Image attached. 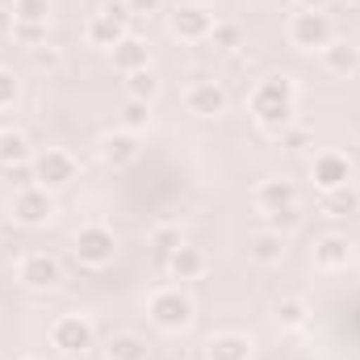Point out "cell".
<instances>
[{
	"label": "cell",
	"mask_w": 360,
	"mask_h": 360,
	"mask_svg": "<svg viewBox=\"0 0 360 360\" xmlns=\"http://www.w3.org/2000/svg\"><path fill=\"white\" fill-rule=\"evenodd\" d=\"M256 126L269 134V139H281L289 126H293V109H297V89L289 76H269L252 89V101H248Z\"/></svg>",
	"instance_id": "cell-1"
},
{
	"label": "cell",
	"mask_w": 360,
	"mask_h": 360,
	"mask_svg": "<svg viewBox=\"0 0 360 360\" xmlns=\"http://www.w3.org/2000/svg\"><path fill=\"white\" fill-rule=\"evenodd\" d=\"M193 314H197V306H193V297H188L180 285L155 289V293L147 297V319H151L160 331H168V335L188 331V327H193Z\"/></svg>",
	"instance_id": "cell-2"
},
{
	"label": "cell",
	"mask_w": 360,
	"mask_h": 360,
	"mask_svg": "<svg viewBox=\"0 0 360 360\" xmlns=\"http://www.w3.org/2000/svg\"><path fill=\"white\" fill-rule=\"evenodd\" d=\"M72 256H76L84 269H105V264H113V256H117V235H113L105 222H89V226L76 231Z\"/></svg>",
	"instance_id": "cell-3"
},
{
	"label": "cell",
	"mask_w": 360,
	"mask_h": 360,
	"mask_svg": "<svg viewBox=\"0 0 360 360\" xmlns=\"http://www.w3.org/2000/svg\"><path fill=\"white\" fill-rule=\"evenodd\" d=\"M289 42L297 51H323L335 42V21L323 8H297L289 17Z\"/></svg>",
	"instance_id": "cell-4"
},
{
	"label": "cell",
	"mask_w": 360,
	"mask_h": 360,
	"mask_svg": "<svg viewBox=\"0 0 360 360\" xmlns=\"http://www.w3.org/2000/svg\"><path fill=\"white\" fill-rule=\"evenodd\" d=\"M126 25H130V13L122 8V0L117 4H105V8H96L89 21H84V42L96 46V51H113L130 34Z\"/></svg>",
	"instance_id": "cell-5"
},
{
	"label": "cell",
	"mask_w": 360,
	"mask_h": 360,
	"mask_svg": "<svg viewBox=\"0 0 360 360\" xmlns=\"http://www.w3.org/2000/svg\"><path fill=\"white\" fill-rule=\"evenodd\" d=\"M214 25H218V17H214V8L201 4V0L176 4V8L168 13V30H172V38H180V42H210Z\"/></svg>",
	"instance_id": "cell-6"
},
{
	"label": "cell",
	"mask_w": 360,
	"mask_h": 360,
	"mask_svg": "<svg viewBox=\"0 0 360 360\" xmlns=\"http://www.w3.org/2000/svg\"><path fill=\"white\" fill-rule=\"evenodd\" d=\"M51 344L63 356H89L92 348H96V327L84 314H59L51 323Z\"/></svg>",
	"instance_id": "cell-7"
},
{
	"label": "cell",
	"mask_w": 360,
	"mask_h": 360,
	"mask_svg": "<svg viewBox=\"0 0 360 360\" xmlns=\"http://www.w3.org/2000/svg\"><path fill=\"white\" fill-rule=\"evenodd\" d=\"M8 214H13L17 226H46V222L55 218V193L42 188V184H34V188H17Z\"/></svg>",
	"instance_id": "cell-8"
},
{
	"label": "cell",
	"mask_w": 360,
	"mask_h": 360,
	"mask_svg": "<svg viewBox=\"0 0 360 360\" xmlns=\"http://www.w3.org/2000/svg\"><path fill=\"white\" fill-rule=\"evenodd\" d=\"M17 281L30 289V293H51L59 281H63V264L51 256V252H25L17 260Z\"/></svg>",
	"instance_id": "cell-9"
},
{
	"label": "cell",
	"mask_w": 360,
	"mask_h": 360,
	"mask_svg": "<svg viewBox=\"0 0 360 360\" xmlns=\"http://www.w3.org/2000/svg\"><path fill=\"white\" fill-rule=\"evenodd\" d=\"M80 176V164H76V155L72 151H63V147H46L38 160H34V180L42 184V188H68L72 180Z\"/></svg>",
	"instance_id": "cell-10"
},
{
	"label": "cell",
	"mask_w": 360,
	"mask_h": 360,
	"mask_svg": "<svg viewBox=\"0 0 360 360\" xmlns=\"http://www.w3.org/2000/svg\"><path fill=\"white\" fill-rule=\"evenodd\" d=\"M226 105H231V96H226V89H222L218 80H193V84L184 89V109H188L193 117H201V122L222 117Z\"/></svg>",
	"instance_id": "cell-11"
},
{
	"label": "cell",
	"mask_w": 360,
	"mask_h": 360,
	"mask_svg": "<svg viewBox=\"0 0 360 360\" xmlns=\"http://www.w3.org/2000/svg\"><path fill=\"white\" fill-rule=\"evenodd\" d=\"M310 180L319 193H331V188H344L352 184V160L344 151H319L310 160Z\"/></svg>",
	"instance_id": "cell-12"
},
{
	"label": "cell",
	"mask_w": 360,
	"mask_h": 360,
	"mask_svg": "<svg viewBox=\"0 0 360 360\" xmlns=\"http://www.w3.org/2000/svg\"><path fill=\"white\" fill-rule=\"evenodd\" d=\"M252 201H256V210L269 218V214H281V210H297V184L285 176H269L256 184V193H252Z\"/></svg>",
	"instance_id": "cell-13"
},
{
	"label": "cell",
	"mask_w": 360,
	"mask_h": 360,
	"mask_svg": "<svg viewBox=\"0 0 360 360\" xmlns=\"http://www.w3.org/2000/svg\"><path fill=\"white\" fill-rule=\"evenodd\" d=\"M201 356L205 360H252L256 356V344L243 331H218V335H210Z\"/></svg>",
	"instance_id": "cell-14"
},
{
	"label": "cell",
	"mask_w": 360,
	"mask_h": 360,
	"mask_svg": "<svg viewBox=\"0 0 360 360\" xmlns=\"http://www.w3.org/2000/svg\"><path fill=\"white\" fill-rule=\"evenodd\" d=\"M164 269H168L172 281H197V276L210 272V256H205L201 248H193V243H180L176 252L164 260Z\"/></svg>",
	"instance_id": "cell-15"
},
{
	"label": "cell",
	"mask_w": 360,
	"mask_h": 360,
	"mask_svg": "<svg viewBox=\"0 0 360 360\" xmlns=\"http://www.w3.org/2000/svg\"><path fill=\"white\" fill-rule=\"evenodd\" d=\"M109 55H113V68H117L122 76L151 68V46H147V38H139V34H126V38H122Z\"/></svg>",
	"instance_id": "cell-16"
},
{
	"label": "cell",
	"mask_w": 360,
	"mask_h": 360,
	"mask_svg": "<svg viewBox=\"0 0 360 360\" xmlns=\"http://www.w3.org/2000/svg\"><path fill=\"white\" fill-rule=\"evenodd\" d=\"M101 160H105V168H130L134 160H139V139L130 134V130H113V134H105L101 139Z\"/></svg>",
	"instance_id": "cell-17"
},
{
	"label": "cell",
	"mask_w": 360,
	"mask_h": 360,
	"mask_svg": "<svg viewBox=\"0 0 360 360\" xmlns=\"http://www.w3.org/2000/svg\"><path fill=\"white\" fill-rule=\"evenodd\" d=\"M319 55H323V68H327L331 76H344V80H348V76H356L360 72V46L356 42H348V38H335V42L323 46Z\"/></svg>",
	"instance_id": "cell-18"
},
{
	"label": "cell",
	"mask_w": 360,
	"mask_h": 360,
	"mask_svg": "<svg viewBox=\"0 0 360 360\" xmlns=\"http://www.w3.org/2000/svg\"><path fill=\"white\" fill-rule=\"evenodd\" d=\"M248 260H256V264H281L285 260V235L281 231H272V226H264V231H252L248 235Z\"/></svg>",
	"instance_id": "cell-19"
},
{
	"label": "cell",
	"mask_w": 360,
	"mask_h": 360,
	"mask_svg": "<svg viewBox=\"0 0 360 360\" xmlns=\"http://www.w3.org/2000/svg\"><path fill=\"white\" fill-rule=\"evenodd\" d=\"M348 260H352V243H348V235H323V239L314 243V264H319L323 272L348 269Z\"/></svg>",
	"instance_id": "cell-20"
},
{
	"label": "cell",
	"mask_w": 360,
	"mask_h": 360,
	"mask_svg": "<svg viewBox=\"0 0 360 360\" xmlns=\"http://www.w3.org/2000/svg\"><path fill=\"white\" fill-rule=\"evenodd\" d=\"M105 360H151V344L139 331H117L105 340Z\"/></svg>",
	"instance_id": "cell-21"
},
{
	"label": "cell",
	"mask_w": 360,
	"mask_h": 360,
	"mask_svg": "<svg viewBox=\"0 0 360 360\" xmlns=\"http://www.w3.org/2000/svg\"><path fill=\"white\" fill-rule=\"evenodd\" d=\"M323 214H327V218H352V214H360V193L352 184L323 193Z\"/></svg>",
	"instance_id": "cell-22"
},
{
	"label": "cell",
	"mask_w": 360,
	"mask_h": 360,
	"mask_svg": "<svg viewBox=\"0 0 360 360\" xmlns=\"http://www.w3.org/2000/svg\"><path fill=\"white\" fill-rule=\"evenodd\" d=\"M17 164H30V139L21 130H0V168H17Z\"/></svg>",
	"instance_id": "cell-23"
},
{
	"label": "cell",
	"mask_w": 360,
	"mask_h": 360,
	"mask_svg": "<svg viewBox=\"0 0 360 360\" xmlns=\"http://www.w3.org/2000/svg\"><path fill=\"white\" fill-rule=\"evenodd\" d=\"M122 84H126V96H130V101H147V105H151V101L160 96V76H155L151 68H143V72H130Z\"/></svg>",
	"instance_id": "cell-24"
},
{
	"label": "cell",
	"mask_w": 360,
	"mask_h": 360,
	"mask_svg": "<svg viewBox=\"0 0 360 360\" xmlns=\"http://www.w3.org/2000/svg\"><path fill=\"white\" fill-rule=\"evenodd\" d=\"M276 323H281L285 331L306 327V323H310V306H306V297H281V302H276Z\"/></svg>",
	"instance_id": "cell-25"
},
{
	"label": "cell",
	"mask_w": 360,
	"mask_h": 360,
	"mask_svg": "<svg viewBox=\"0 0 360 360\" xmlns=\"http://www.w3.org/2000/svg\"><path fill=\"white\" fill-rule=\"evenodd\" d=\"M210 46L222 51V55H235V51L243 46V25H235V21H218L214 34H210Z\"/></svg>",
	"instance_id": "cell-26"
},
{
	"label": "cell",
	"mask_w": 360,
	"mask_h": 360,
	"mask_svg": "<svg viewBox=\"0 0 360 360\" xmlns=\"http://www.w3.org/2000/svg\"><path fill=\"white\" fill-rule=\"evenodd\" d=\"M180 243H184V239H180V226H172V222H160V226L151 231V248H155L160 260H168Z\"/></svg>",
	"instance_id": "cell-27"
},
{
	"label": "cell",
	"mask_w": 360,
	"mask_h": 360,
	"mask_svg": "<svg viewBox=\"0 0 360 360\" xmlns=\"http://www.w3.org/2000/svg\"><path fill=\"white\" fill-rule=\"evenodd\" d=\"M46 30H51V25H38V21H13V38H8V42H17V46L34 51V46H42V42H46Z\"/></svg>",
	"instance_id": "cell-28"
},
{
	"label": "cell",
	"mask_w": 360,
	"mask_h": 360,
	"mask_svg": "<svg viewBox=\"0 0 360 360\" xmlns=\"http://www.w3.org/2000/svg\"><path fill=\"white\" fill-rule=\"evenodd\" d=\"M13 21H38V25H51V0H13Z\"/></svg>",
	"instance_id": "cell-29"
},
{
	"label": "cell",
	"mask_w": 360,
	"mask_h": 360,
	"mask_svg": "<svg viewBox=\"0 0 360 360\" xmlns=\"http://www.w3.org/2000/svg\"><path fill=\"white\" fill-rule=\"evenodd\" d=\"M147 122H151V105L147 101H130L126 96V105H122V130H147Z\"/></svg>",
	"instance_id": "cell-30"
},
{
	"label": "cell",
	"mask_w": 360,
	"mask_h": 360,
	"mask_svg": "<svg viewBox=\"0 0 360 360\" xmlns=\"http://www.w3.org/2000/svg\"><path fill=\"white\" fill-rule=\"evenodd\" d=\"M30 63H34L38 72H59V68H63V51L42 42V46H34V51H30Z\"/></svg>",
	"instance_id": "cell-31"
},
{
	"label": "cell",
	"mask_w": 360,
	"mask_h": 360,
	"mask_svg": "<svg viewBox=\"0 0 360 360\" xmlns=\"http://www.w3.org/2000/svg\"><path fill=\"white\" fill-rule=\"evenodd\" d=\"M17 96H21V80H17L8 68H0V113H4V109H13V105H17Z\"/></svg>",
	"instance_id": "cell-32"
},
{
	"label": "cell",
	"mask_w": 360,
	"mask_h": 360,
	"mask_svg": "<svg viewBox=\"0 0 360 360\" xmlns=\"http://www.w3.org/2000/svg\"><path fill=\"white\" fill-rule=\"evenodd\" d=\"M122 8H126L130 17H151V13L164 8V0H122Z\"/></svg>",
	"instance_id": "cell-33"
},
{
	"label": "cell",
	"mask_w": 360,
	"mask_h": 360,
	"mask_svg": "<svg viewBox=\"0 0 360 360\" xmlns=\"http://www.w3.org/2000/svg\"><path fill=\"white\" fill-rule=\"evenodd\" d=\"M281 147H285V151H302V147H310V130H293V126H289V130L281 134Z\"/></svg>",
	"instance_id": "cell-34"
},
{
	"label": "cell",
	"mask_w": 360,
	"mask_h": 360,
	"mask_svg": "<svg viewBox=\"0 0 360 360\" xmlns=\"http://www.w3.org/2000/svg\"><path fill=\"white\" fill-rule=\"evenodd\" d=\"M8 180L17 184V188H34L38 180H34V160L30 164H17V168H8Z\"/></svg>",
	"instance_id": "cell-35"
},
{
	"label": "cell",
	"mask_w": 360,
	"mask_h": 360,
	"mask_svg": "<svg viewBox=\"0 0 360 360\" xmlns=\"http://www.w3.org/2000/svg\"><path fill=\"white\" fill-rule=\"evenodd\" d=\"M302 222V214L297 210H281V214H269V226L272 231H289V226H297Z\"/></svg>",
	"instance_id": "cell-36"
},
{
	"label": "cell",
	"mask_w": 360,
	"mask_h": 360,
	"mask_svg": "<svg viewBox=\"0 0 360 360\" xmlns=\"http://www.w3.org/2000/svg\"><path fill=\"white\" fill-rule=\"evenodd\" d=\"M0 38H13V8H0Z\"/></svg>",
	"instance_id": "cell-37"
},
{
	"label": "cell",
	"mask_w": 360,
	"mask_h": 360,
	"mask_svg": "<svg viewBox=\"0 0 360 360\" xmlns=\"http://www.w3.org/2000/svg\"><path fill=\"white\" fill-rule=\"evenodd\" d=\"M331 0H297V8H327Z\"/></svg>",
	"instance_id": "cell-38"
},
{
	"label": "cell",
	"mask_w": 360,
	"mask_h": 360,
	"mask_svg": "<svg viewBox=\"0 0 360 360\" xmlns=\"http://www.w3.org/2000/svg\"><path fill=\"white\" fill-rule=\"evenodd\" d=\"M344 4H356V8H360V0H344Z\"/></svg>",
	"instance_id": "cell-39"
},
{
	"label": "cell",
	"mask_w": 360,
	"mask_h": 360,
	"mask_svg": "<svg viewBox=\"0 0 360 360\" xmlns=\"http://www.w3.org/2000/svg\"><path fill=\"white\" fill-rule=\"evenodd\" d=\"M188 360H205V356H188Z\"/></svg>",
	"instance_id": "cell-40"
},
{
	"label": "cell",
	"mask_w": 360,
	"mask_h": 360,
	"mask_svg": "<svg viewBox=\"0 0 360 360\" xmlns=\"http://www.w3.org/2000/svg\"><path fill=\"white\" fill-rule=\"evenodd\" d=\"M25 360H38V356H25Z\"/></svg>",
	"instance_id": "cell-41"
}]
</instances>
